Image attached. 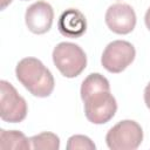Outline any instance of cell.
Instances as JSON below:
<instances>
[{
	"label": "cell",
	"instance_id": "6da1fadb",
	"mask_svg": "<svg viewBox=\"0 0 150 150\" xmlns=\"http://www.w3.org/2000/svg\"><path fill=\"white\" fill-rule=\"evenodd\" d=\"M80 93L84 103V114L89 122L104 124L115 116L117 103L110 94L109 81L102 74H89L83 80Z\"/></svg>",
	"mask_w": 150,
	"mask_h": 150
},
{
	"label": "cell",
	"instance_id": "7a4b0ae2",
	"mask_svg": "<svg viewBox=\"0 0 150 150\" xmlns=\"http://www.w3.org/2000/svg\"><path fill=\"white\" fill-rule=\"evenodd\" d=\"M15 75L19 82L36 97H48L54 90L55 82L50 70L36 57L20 60Z\"/></svg>",
	"mask_w": 150,
	"mask_h": 150
},
{
	"label": "cell",
	"instance_id": "3957f363",
	"mask_svg": "<svg viewBox=\"0 0 150 150\" xmlns=\"http://www.w3.org/2000/svg\"><path fill=\"white\" fill-rule=\"evenodd\" d=\"M52 56L55 67L68 79L79 76L87 66L86 53L73 42H60L54 48Z\"/></svg>",
	"mask_w": 150,
	"mask_h": 150
},
{
	"label": "cell",
	"instance_id": "277c9868",
	"mask_svg": "<svg viewBox=\"0 0 150 150\" xmlns=\"http://www.w3.org/2000/svg\"><path fill=\"white\" fill-rule=\"evenodd\" d=\"M143 141L141 125L132 120H123L105 135V143L111 150H135Z\"/></svg>",
	"mask_w": 150,
	"mask_h": 150
},
{
	"label": "cell",
	"instance_id": "5b68a950",
	"mask_svg": "<svg viewBox=\"0 0 150 150\" xmlns=\"http://www.w3.org/2000/svg\"><path fill=\"white\" fill-rule=\"evenodd\" d=\"M26 100L9 82L0 81V117L5 122L19 123L27 116Z\"/></svg>",
	"mask_w": 150,
	"mask_h": 150
},
{
	"label": "cell",
	"instance_id": "8992f818",
	"mask_svg": "<svg viewBox=\"0 0 150 150\" xmlns=\"http://www.w3.org/2000/svg\"><path fill=\"white\" fill-rule=\"evenodd\" d=\"M136 56L135 47L124 40H115L110 42L103 50L101 63L105 70L109 73H121L123 71Z\"/></svg>",
	"mask_w": 150,
	"mask_h": 150
},
{
	"label": "cell",
	"instance_id": "52a82bcc",
	"mask_svg": "<svg viewBox=\"0 0 150 150\" xmlns=\"http://www.w3.org/2000/svg\"><path fill=\"white\" fill-rule=\"evenodd\" d=\"M105 23L116 34H129L136 26V13L128 4H114L105 12Z\"/></svg>",
	"mask_w": 150,
	"mask_h": 150
},
{
	"label": "cell",
	"instance_id": "ba28073f",
	"mask_svg": "<svg viewBox=\"0 0 150 150\" xmlns=\"http://www.w3.org/2000/svg\"><path fill=\"white\" fill-rule=\"evenodd\" d=\"M53 7L46 1H36L26 9V26L34 34L47 33L53 25Z\"/></svg>",
	"mask_w": 150,
	"mask_h": 150
},
{
	"label": "cell",
	"instance_id": "9c48e42d",
	"mask_svg": "<svg viewBox=\"0 0 150 150\" xmlns=\"http://www.w3.org/2000/svg\"><path fill=\"white\" fill-rule=\"evenodd\" d=\"M57 28L63 36L76 39L86 33L87 20L79 9L68 8L60 15L57 20Z\"/></svg>",
	"mask_w": 150,
	"mask_h": 150
},
{
	"label": "cell",
	"instance_id": "30bf717a",
	"mask_svg": "<svg viewBox=\"0 0 150 150\" xmlns=\"http://www.w3.org/2000/svg\"><path fill=\"white\" fill-rule=\"evenodd\" d=\"M29 138L25 136L23 132L18 130H0V149H22L28 150L30 149Z\"/></svg>",
	"mask_w": 150,
	"mask_h": 150
},
{
	"label": "cell",
	"instance_id": "8fae6325",
	"mask_svg": "<svg viewBox=\"0 0 150 150\" xmlns=\"http://www.w3.org/2000/svg\"><path fill=\"white\" fill-rule=\"evenodd\" d=\"M32 149L38 150H57L60 148V138L53 132L45 131L29 137Z\"/></svg>",
	"mask_w": 150,
	"mask_h": 150
},
{
	"label": "cell",
	"instance_id": "7c38bea8",
	"mask_svg": "<svg viewBox=\"0 0 150 150\" xmlns=\"http://www.w3.org/2000/svg\"><path fill=\"white\" fill-rule=\"evenodd\" d=\"M67 150H76V149H81V150H95V144L94 142L84 135H74L71 137L68 138L67 142Z\"/></svg>",
	"mask_w": 150,
	"mask_h": 150
},
{
	"label": "cell",
	"instance_id": "4fadbf2b",
	"mask_svg": "<svg viewBox=\"0 0 150 150\" xmlns=\"http://www.w3.org/2000/svg\"><path fill=\"white\" fill-rule=\"evenodd\" d=\"M144 102H145V105L150 109V82L146 84L144 89Z\"/></svg>",
	"mask_w": 150,
	"mask_h": 150
},
{
	"label": "cell",
	"instance_id": "5bb4252c",
	"mask_svg": "<svg viewBox=\"0 0 150 150\" xmlns=\"http://www.w3.org/2000/svg\"><path fill=\"white\" fill-rule=\"evenodd\" d=\"M144 22H145L146 28L150 30V7L148 8V11H146V13L144 15Z\"/></svg>",
	"mask_w": 150,
	"mask_h": 150
},
{
	"label": "cell",
	"instance_id": "9a60e30c",
	"mask_svg": "<svg viewBox=\"0 0 150 150\" xmlns=\"http://www.w3.org/2000/svg\"><path fill=\"white\" fill-rule=\"evenodd\" d=\"M13 0H1V9H5Z\"/></svg>",
	"mask_w": 150,
	"mask_h": 150
}]
</instances>
